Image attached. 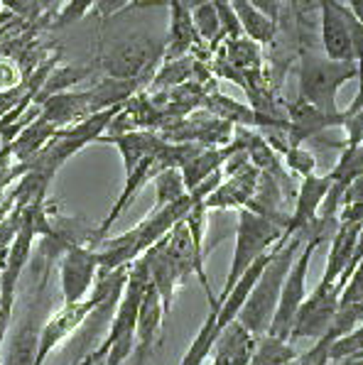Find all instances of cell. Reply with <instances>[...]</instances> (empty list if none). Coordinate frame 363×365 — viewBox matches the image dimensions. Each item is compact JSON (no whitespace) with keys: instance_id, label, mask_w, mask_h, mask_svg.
<instances>
[{"instance_id":"18","label":"cell","mask_w":363,"mask_h":365,"mask_svg":"<svg viewBox=\"0 0 363 365\" xmlns=\"http://www.w3.org/2000/svg\"><path fill=\"white\" fill-rule=\"evenodd\" d=\"M233 13H236L238 22H241L243 37L253 39L255 44H270L277 35V22L267 18L262 10L253 8L248 0H231Z\"/></svg>"},{"instance_id":"19","label":"cell","mask_w":363,"mask_h":365,"mask_svg":"<svg viewBox=\"0 0 363 365\" xmlns=\"http://www.w3.org/2000/svg\"><path fill=\"white\" fill-rule=\"evenodd\" d=\"M219 331H221V327H219V309L209 307V314H206L202 329H199V334L194 336V341L189 344L187 353H184L180 365H204V361L211 356V351H214V344H216V336H219Z\"/></svg>"},{"instance_id":"22","label":"cell","mask_w":363,"mask_h":365,"mask_svg":"<svg viewBox=\"0 0 363 365\" xmlns=\"http://www.w3.org/2000/svg\"><path fill=\"white\" fill-rule=\"evenodd\" d=\"M226 61L231 69H236L243 78L255 74L260 66V44H255L248 37L226 39Z\"/></svg>"},{"instance_id":"43","label":"cell","mask_w":363,"mask_h":365,"mask_svg":"<svg viewBox=\"0 0 363 365\" xmlns=\"http://www.w3.org/2000/svg\"><path fill=\"white\" fill-rule=\"evenodd\" d=\"M5 150V143H3V138H0V153H3Z\"/></svg>"},{"instance_id":"4","label":"cell","mask_w":363,"mask_h":365,"mask_svg":"<svg viewBox=\"0 0 363 365\" xmlns=\"http://www.w3.org/2000/svg\"><path fill=\"white\" fill-rule=\"evenodd\" d=\"M162 52H165V42H155L150 37H128L106 49L101 69L108 78L140 83L143 76L155 74Z\"/></svg>"},{"instance_id":"12","label":"cell","mask_w":363,"mask_h":365,"mask_svg":"<svg viewBox=\"0 0 363 365\" xmlns=\"http://www.w3.org/2000/svg\"><path fill=\"white\" fill-rule=\"evenodd\" d=\"M255 344H258V336L245 329L238 319H233L226 327H221L211 356L221 365H248L253 358Z\"/></svg>"},{"instance_id":"23","label":"cell","mask_w":363,"mask_h":365,"mask_svg":"<svg viewBox=\"0 0 363 365\" xmlns=\"http://www.w3.org/2000/svg\"><path fill=\"white\" fill-rule=\"evenodd\" d=\"M153 187H155V209L170 204V201H177L187 194V184H184V177L180 172V167H165L153 177Z\"/></svg>"},{"instance_id":"30","label":"cell","mask_w":363,"mask_h":365,"mask_svg":"<svg viewBox=\"0 0 363 365\" xmlns=\"http://www.w3.org/2000/svg\"><path fill=\"white\" fill-rule=\"evenodd\" d=\"M93 5H96V0H66L57 13V25L64 27V25H74V22L83 20Z\"/></svg>"},{"instance_id":"10","label":"cell","mask_w":363,"mask_h":365,"mask_svg":"<svg viewBox=\"0 0 363 365\" xmlns=\"http://www.w3.org/2000/svg\"><path fill=\"white\" fill-rule=\"evenodd\" d=\"M165 307L158 294V289L153 287V282L145 289L140 307H138V317H136V346H133V356L136 361L133 365H143L148 353L153 351V346L158 344L162 322H165Z\"/></svg>"},{"instance_id":"32","label":"cell","mask_w":363,"mask_h":365,"mask_svg":"<svg viewBox=\"0 0 363 365\" xmlns=\"http://www.w3.org/2000/svg\"><path fill=\"white\" fill-rule=\"evenodd\" d=\"M32 71L22 69L18 61L8 59V57H0V91H5V88H13L22 83V78L30 76Z\"/></svg>"},{"instance_id":"13","label":"cell","mask_w":363,"mask_h":365,"mask_svg":"<svg viewBox=\"0 0 363 365\" xmlns=\"http://www.w3.org/2000/svg\"><path fill=\"white\" fill-rule=\"evenodd\" d=\"M363 221H339L337 231L332 235V250H329L327 269L322 277L329 282H339V277L344 274V269L351 265L356 252V243H359Z\"/></svg>"},{"instance_id":"3","label":"cell","mask_w":363,"mask_h":365,"mask_svg":"<svg viewBox=\"0 0 363 365\" xmlns=\"http://www.w3.org/2000/svg\"><path fill=\"white\" fill-rule=\"evenodd\" d=\"M285 226L260 213L241 209L238 211V226H236V245H233V257L231 267H228V277L223 284L221 294L216 299H223L228 294V289L236 284V279L258 260L260 255H265L267 250H272L277 245V240L282 238Z\"/></svg>"},{"instance_id":"25","label":"cell","mask_w":363,"mask_h":365,"mask_svg":"<svg viewBox=\"0 0 363 365\" xmlns=\"http://www.w3.org/2000/svg\"><path fill=\"white\" fill-rule=\"evenodd\" d=\"M363 172V143L361 145H344L339 162L334 165V170L327 174L332 182H339L344 187H349L356 177Z\"/></svg>"},{"instance_id":"29","label":"cell","mask_w":363,"mask_h":365,"mask_svg":"<svg viewBox=\"0 0 363 365\" xmlns=\"http://www.w3.org/2000/svg\"><path fill=\"white\" fill-rule=\"evenodd\" d=\"M22 209H25V206H13V211H10L8 216L0 218V267H3L5 255H8V250H10V245H13L15 235H18V231H20Z\"/></svg>"},{"instance_id":"6","label":"cell","mask_w":363,"mask_h":365,"mask_svg":"<svg viewBox=\"0 0 363 365\" xmlns=\"http://www.w3.org/2000/svg\"><path fill=\"white\" fill-rule=\"evenodd\" d=\"M103 302L106 299H101V297H96V294H91V292H88L86 299L71 302V304H64L61 309H57V312L49 317V322L40 329L37 356H35V363H32V365H44V361L49 358V353H52L64 339H69L76 329L83 327V324L91 319V314L96 312Z\"/></svg>"},{"instance_id":"36","label":"cell","mask_w":363,"mask_h":365,"mask_svg":"<svg viewBox=\"0 0 363 365\" xmlns=\"http://www.w3.org/2000/svg\"><path fill=\"white\" fill-rule=\"evenodd\" d=\"M344 204H363V172L346 187Z\"/></svg>"},{"instance_id":"27","label":"cell","mask_w":363,"mask_h":365,"mask_svg":"<svg viewBox=\"0 0 363 365\" xmlns=\"http://www.w3.org/2000/svg\"><path fill=\"white\" fill-rule=\"evenodd\" d=\"M192 66L194 64L187 57L162 61V69L158 71V74H153L155 86H172V83H184V78L192 74Z\"/></svg>"},{"instance_id":"15","label":"cell","mask_w":363,"mask_h":365,"mask_svg":"<svg viewBox=\"0 0 363 365\" xmlns=\"http://www.w3.org/2000/svg\"><path fill=\"white\" fill-rule=\"evenodd\" d=\"M170 5V32L165 39V52H162V61L187 57V52L197 42V32L192 27V15L177 0H167Z\"/></svg>"},{"instance_id":"17","label":"cell","mask_w":363,"mask_h":365,"mask_svg":"<svg viewBox=\"0 0 363 365\" xmlns=\"http://www.w3.org/2000/svg\"><path fill=\"white\" fill-rule=\"evenodd\" d=\"M59 128H54L49 120H44V118H35L32 123H27L22 130L15 135L13 140H10L8 150H10V157H13L15 162H27L32 160L44 145L49 143V140L54 138V133H57Z\"/></svg>"},{"instance_id":"31","label":"cell","mask_w":363,"mask_h":365,"mask_svg":"<svg viewBox=\"0 0 363 365\" xmlns=\"http://www.w3.org/2000/svg\"><path fill=\"white\" fill-rule=\"evenodd\" d=\"M319 5H322V0H290V8H292V13H295V20H297L302 39L312 25L310 22L312 15H319Z\"/></svg>"},{"instance_id":"37","label":"cell","mask_w":363,"mask_h":365,"mask_svg":"<svg viewBox=\"0 0 363 365\" xmlns=\"http://www.w3.org/2000/svg\"><path fill=\"white\" fill-rule=\"evenodd\" d=\"M253 8L262 10L267 18H272L275 22H280V0H248Z\"/></svg>"},{"instance_id":"8","label":"cell","mask_w":363,"mask_h":365,"mask_svg":"<svg viewBox=\"0 0 363 365\" xmlns=\"http://www.w3.org/2000/svg\"><path fill=\"white\" fill-rule=\"evenodd\" d=\"M260 170L248 162L245 167H241L238 172L233 174H226L221 179V184L214 189L209 196L204 199V206L209 211H228V209H245L253 199L255 189H258V182H260Z\"/></svg>"},{"instance_id":"39","label":"cell","mask_w":363,"mask_h":365,"mask_svg":"<svg viewBox=\"0 0 363 365\" xmlns=\"http://www.w3.org/2000/svg\"><path fill=\"white\" fill-rule=\"evenodd\" d=\"M13 20H18V18H15V15L10 13V10H3V8H0V35H3V32L8 30V25H10Z\"/></svg>"},{"instance_id":"34","label":"cell","mask_w":363,"mask_h":365,"mask_svg":"<svg viewBox=\"0 0 363 365\" xmlns=\"http://www.w3.org/2000/svg\"><path fill=\"white\" fill-rule=\"evenodd\" d=\"M0 8L10 10L15 18H22V20H32L35 15H40L37 0H0Z\"/></svg>"},{"instance_id":"7","label":"cell","mask_w":363,"mask_h":365,"mask_svg":"<svg viewBox=\"0 0 363 365\" xmlns=\"http://www.w3.org/2000/svg\"><path fill=\"white\" fill-rule=\"evenodd\" d=\"M98 274L96 248L91 245H66L59 262V282L64 304L81 302L88 297Z\"/></svg>"},{"instance_id":"24","label":"cell","mask_w":363,"mask_h":365,"mask_svg":"<svg viewBox=\"0 0 363 365\" xmlns=\"http://www.w3.org/2000/svg\"><path fill=\"white\" fill-rule=\"evenodd\" d=\"M192 15V27L197 32V39H202L206 44H216L223 39V30H221V20L219 13H216L214 3H204L199 8L189 10Z\"/></svg>"},{"instance_id":"2","label":"cell","mask_w":363,"mask_h":365,"mask_svg":"<svg viewBox=\"0 0 363 365\" xmlns=\"http://www.w3.org/2000/svg\"><path fill=\"white\" fill-rule=\"evenodd\" d=\"M359 76V66L354 61L329 59L327 54L302 52L297 74V98L315 106L329 115H342L339 110V91L344 83Z\"/></svg>"},{"instance_id":"33","label":"cell","mask_w":363,"mask_h":365,"mask_svg":"<svg viewBox=\"0 0 363 365\" xmlns=\"http://www.w3.org/2000/svg\"><path fill=\"white\" fill-rule=\"evenodd\" d=\"M342 128L346 133V145H361L363 143V106L349 115H342Z\"/></svg>"},{"instance_id":"21","label":"cell","mask_w":363,"mask_h":365,"mask_svg":"<svg viewBox=\"0 0 363 365\" xmlns=\"http://www.w3.org/2000/svg\"><path fill=\"white\" fill-rule=\"evenodd\" d=\"M88 74H91V69H83V66H54V69L49 71V76L44 78L40 93L35 96V103L42 106L44 101L57 96V93L71 91V88L79 81H83Z\"/></svg>"},{"instance_id":"28","label":"cell","mask_w":363,"mask_h":365,"mask_svg":"<svg viewBox=\"0 0 363 365\" xmlns=\"http://www.w3.org/2000/svg\"><path fill=\"white\" fill-rule=\"evenodd\" d=\"M285 155V165L290 167V172L297 174V177H310L315 174V167H317V160L310 150L300 148V145H287L282 150Z\"/></svg>"},{"instance_id":"9","label":"cell","mask_w":363,"mask_h":365,"mask_svg":"<svg viewBox=\"0 0 363 365\" xmlns=\"http://www.w3.org/2000/svg\"><path fill=\"white\" fill-rule=\"evenodd\" d=\"M329 187H332V179L329 177H317V174H310V177H302V184L297 189V199H295V209L287 216V223H285V233L282 240L292 238L297 233L310 231V226L317 221L322 209V201L327 196Z\"/></svg>"},{"instance_id":"20","label":"cell","mask_w":363,"mask_h":365,"mask_svg":"<svg viewBox=\"0 0 363 365\" xmlns=\"http://www.w3.org/2000/svg\"><path fill=\"white\" fill-rule=\"evenodd\" d=\"M295 358H297V351L290 341L262 334L258 336V344H255L253 358L248 365H292Z\"/></svg>"},{"instance_id":"16","label":"cell","mask_w":363,"mask_h":365,"mask_svg":"<svg viewBox=\"0 0 363 365\" xmlns=\"http://www.w3.org/2000/svg\"><path fill=\"white\" fill-rule=\"evenodd\" d=\"M226 157H228V148H204V145H197V150L180 165L187 192H192L197 184H202L209 174L219 172L223 162H226Z\"/></svg>"},{"instance_id":"11","label":"cell","mask_w":363,"mask_h":365,"mask_svg":"<svg viewBox=\"0 0 363 365\" xmlns=\"http://www.w3.org/2000/svg\"><path fill=\"white\" fill-rule=\"evenodd\" d=\"M143 257H145V265H148V272H150V282H153V287L158 289L162 307H165V314H170L172 304H175V294L184 284V279L175 265V260H172L170 252H167L165 238L158 240L155 245H150V248L143 252Z\"/></svg>"},{"instance_id":"40","label":"cell","mask_w":363,"mask_h":365,"mask_svg":"<svg viewBox=\"0 0 363 365\" xmlns=\"http://www.w3.org/2000/svg\"><path fill=\"white\" fill-rule=\"evenodd\" d=\"M61 5H64V0H37L40 13H44V10H52V8H61Z\"/></svg>"},{"instance_id":"42","label":"cell","mask_w":363,"mask_h":365,"mask_svg":"<svg viewBox=\"0 0 363 365\" xmlns=\"http://www.w3.org/2000/svg\"><path fill=\"white\" fill-rule=\"evenodd\" d=\"M76 365H93V361H91V358H83V361H79V363H76Z\"/></svg>"},{"instance_id":"38","label":"cell","mask_w":363,"mask_h":365,"mask_svg":"<svg viewBox=\"0 0 363 365\" xmlns=\"http://www.w3.org/2000/svg\"><path fill=\"white\" fill-rule=\"evenodd\" d=\"M346 8H349L351 13H354V18L363 25V0H349V3H346Z\"/></svg>"},{"instance_id":"26","label":"cell","mask_w":363,"mask_h":365,"mask_svg":"<svg viewBox=\"0 0 363 365\" xmlns=\"http://www.w3.org/2000/svg\"><path fill=\"white\" fill-rule=\"evenodd\" d=\"M363 356V322L356 329H351L349 334L339 336L337 341L329 348V361H349V358Z\"/></svg>"},{"instance_id":"14","label":"cell","mask_w":363,"mask_h":365,"mask_svg":"<svg viewBox=\"0 0 363 365\" xmlns=\"http://www.w3.org/2000/svg\"><path fill=\"white\" fill-rule=\"evenodd\" d=\"M98 143H111L113 148H118L123 165H126V172H131L143 157L158 153L167 140H165V135H158L153 130H131V133H121V135H103Z\"/></svg>"},{"instance_id":"44","label":"cell","mask_w":363,"mask_h":365,"mask_svg":"<svg viewBox=\"0 0 363 365\" xmlns=\"http://www.w3.org/2000/svg\"><path fill=\"white\" fill-rule=\"evenodd\" d=\"M211 365H221L219 361H216V358H211Z\"/></svg>"},{"instance_id":"5","label":"cell","mask_w":363,"mask_h":365,"mask_svg":"<svg viewBox=\"0 0 363 365\" xmlns=\"http://www.w3.org/2000/svg\"><path fill=\"white\" fill-rule=\"evenodd\" d=\"M339 297H342V287L339 282H329V279H319L315 289L305 297L302 307L297 309L292 331H290V344L295 341H317L324 331L329 329L334 314L339 309Z\"/></svg>"},{"instance_id":"35","label":"cell","mask_w":363,"mask_h":365,"mask_svg":"<svg viewBox=\"0 0 363 365\" xmlns=\"http://www.w3.org/2000/svg\"><path fill=\"white\" fill-rule=\"evenodd\" d=\"M133 3H138V0H96V13L101 15V18H113V15H118L121 10L131 8Z\"/></svg>"},{"instance_id":"45","label":"cell","mask_w":363,"mask_h":365,"mask_svg":"<svg viewBox=\"0 0 363 365\" xmlns=\"http://www.w3.org/2000/svg\"><path fill=\"white\" fill-rule=\"evenodd\" d=\"M280 3H282V0H280Z\"/></svg>"},{"instance_id":"41","label":"cell","mask_w":363,"mask_h":365,"mask_svg":"<svg viewBox=\"0 0 363 365\" xmlns=\"http://www.w3.org/2000/svg\"><path fill=\"white\" fill-rule=\"evenodd\" d=\"M329 365H363V356L349 358V361H337V363H329Z\"/></svg>"},{"instance_id":"1","label":"cell","mask_w":363,"mask_h":365,"mask_svg":"<svg viewBox=\"0 0 363 365\" xmlns=\"http://www.w3.org/2000/svg\"><path fill=\"white\" fill-rule=\"evenodd\" d=\"M305 240H307L305 233H297L287 240L282 238L277 240V245L272 248L270 262L262 269L255 287L250 289L248 299H245V304L238 312L236 319L248 331H253L255 336L267 334V329H270V322L277 309V299H280V292H282V282L287 277L290 265H292L295 255L300 252Z\"/></svg>"}]
</instances>
